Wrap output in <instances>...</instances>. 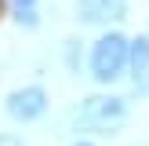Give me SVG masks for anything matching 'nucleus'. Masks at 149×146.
Returning a JSON list of instances; mask_svg holds the SVG:
<instances>
[{
  "instance_id": "obj_1",
  "label": "nucleus",
  "mask_w": 149,
  "mask_h": 146,
  "mask_svg": "<svg viewBox=\"0 0 149 146\" xmlns=\"http://www.w3.org/2000/svg\"><path fill=\"white\" fill-rule=\"evenodd\" d=\"M127 113H131V106H127V99H124V95H87V99H80L77 106L69 110L65 124H69L73 131L109 135V131L124 128Z\"/></svg>"
},
{
  "instance_id": "obj_2",
  "label": "nucleus",
  "mask_w": 149,
  "mask_h": 146,
  "mask_svg": "<svg viewBox=\"0 0 149 146\" xmlns=\"http://www.w3.org/2000/svg\"><path fill=\"white\" fill-rule=\"evenodd\" d=\"M127 51L131 40L116 29H106L98 40L87 51V73H91L95 84H116V80L127 73Z\"/></svg>"
},
{
  "instance_id": "obj_3",
  "label": "nucleus",
  "mask_w": 149,
  "mask_h": 146,
  "mask_svg": "<svg viewBox=\"0 0 149 146\" xmlns=\"http://www.w3.org/2000/svg\"><path fill=\"white\" fill-rule=\"evenodd\" d=\"M47 106H51V99H47V91H44L40 84L15 88V91L7 95V102H4L7 117H11V121H18V124H33V121H40V117L47 113Z\"/></svg>"
},
{
  "instance_id": "obj_4",
  "label": "nucleus",
  "mask_w": 149,
  "mask_h": 146,
  "mask_svg": "<svg viewBox=\"0 0 149 146\" xmlns=\"http://www.w3.org/2000/svg\"><path fill=\"white\" fill-rule=\"evenodd\" d=\"M73 18L80 26H116L127 18V0H73Z\"/></svg>"
},
{
  "instance_id": "obj_5",
  "label": "nucleus",
  "mask_w": 149,
  "mask_h": 146,
  "mask_svg": "<svg viewBox=\"0 0 149 146\" xmlns=\"http://www.w3.org/2000/svg\"><path fill=\"white\" fill-rule=\"evenodd\" d=\"M127 73H131L135 80L149 73V33H142V36H135V40H131V51H127Z\"/></svg>"
},
{
  "instance_id": "obj_6",
  "label": "nucleus",
  "mask_w": 149,
  "mask_h": 146,
  "mask_svg": "<svg viewBox=\"0 0 149 146\" xmlns=\"http://www.w3.org/2000/svg\"><path fill=\"white\" fill-rule=\"evenodd\" d=\"M36 4L40 0H11V11H15V22L26 29H36L40 26V15H36Z\"/></svg>"
},
{
  "instance_id": "obj_7",
  "label": "nucleus",
  "mask_w": 149,
  "mask_h": 146,
  "mask_svg": "<svg viewBox=\"0 0 149 146\" xmlns=\"http://www.w3.org/2000/svg\"><path fill=\"white\" fill-rule=\"evenodd\" d=\"M80 58H84V48H80V40H65V66H69L73 73H80Z\"/></svg>"
},
{
  "instance_id": "obj_8",
  "label": "nucleus",
  "mask_w": 149,
  "mask_h": 146,
  "mask_svg": "<svg viewBox=\"0 0 149 146\" xmlns=\"http://www.w3.org/2000/svg\"><path fill=\"white\" fill-rule=\"evenodd\" d=\"M0 146H26L18 131H0Z\"/></svg>"
},
{
  "instance_id": "obj_9",
  "label": "nucleus",
  "mask_w": 149,
  "mask_h": 146,
  "mask_svg": "<svg viewBox=\"0 0 149 146\" xmlns=\"http://www.w3.org/2000/svg\"><path fill=\"white\" fill-rule=\"evenodd\" d=\"M73 146H95V142H87V139H77V142H73Z\"/></svg>"
}]
</instances>
